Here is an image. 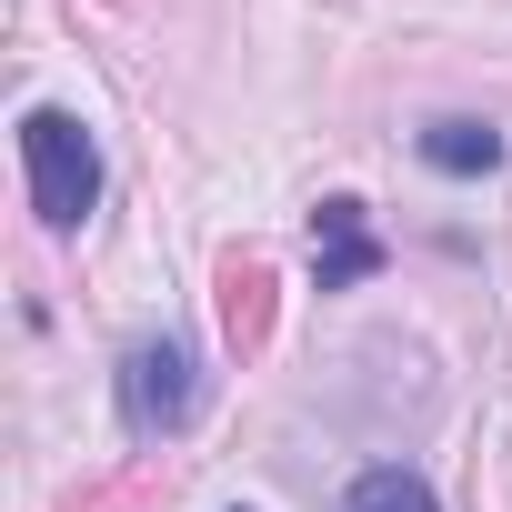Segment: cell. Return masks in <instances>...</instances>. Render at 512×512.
<instances>
[{"instance_id": "obj_1", "label": "cell", "mask_w": 512, "mask_h": 512, "mask_svg": "<svg viewBox=\"0 0 512 512\" xmlns=\"http://www.w3.org/2000/svg\"><path fill=\"white\" fill-rule=\"evenodd\" d=\"M21 171H31V211H41L51 231H81V221H91V201H101V141H91L81 111L41 101V111L21 121Z\"/></svg>"}, {"instance_id": "obj_2", "label": "cell", "mask_w": 512, "mask_h": 512, "mask_svg": "<svg viewBox=\"0 0 512 512\" xmlns=\"http://www.w3.org/2000/svg\"><path fill=\"white\" fill-rule=\"evenodd\" d=\"M191 412H201V362H191V342H131V352H121V422H131L141 442H171Z\"/></svg>"}, {"instance_id": "obj_3", "label": "cell", "mask_w": 512, "mask_h": 512, "mask_svg": "<svg viewBox=\"0 0 512 512\" xmlns=\"http://www.w3.org/2000/svg\"><path fill=\"white\" fill-rule=\"evenodd\" d=\"M372 272H382V241H372L362 201H322V221H312V282L322 292H352Z\"/></svg>"}, {"instance_id": "obj_4", "label": "cell", "mask_w": 512, "mask_h": 512, "mask_svg": "<svg viewBox=\"0 0 512 512\" xmlns=\"http://www.w3.org/2000/svg\"><path fill=\"white\" fill-rule=\"evenodd\" d=\"M422 161H432V171H452V181H472V171H492V161H502V131L452 111V121H432V131H422Z\"/></svg>"}, {"instance_id": "obj_5", "label": "cell", "mask_w": 512, "mask_h": 512, "mask_svg": "<svg viewBox=\"0 0 512 512\" xmlns=\"http://www.w3.org/2000/svg\"><path fill=\"white\" fill-rule=\"evenodd\" d=\"M342 512H442V502H432V482H422L412 462H372V472L342 492Z\"/></svg>"}]
</instances>
